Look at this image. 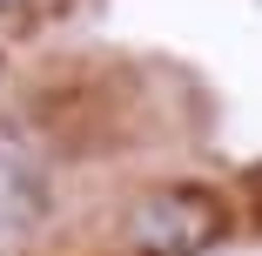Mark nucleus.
Returning <instances> with one entry per match:
<instances>
[{
	"label": "nucleus",
	"mask_w": 262,
	"mask_h": 256,
	"mask_svg": "<svg viewBox=\"0 0 262 256\" xmlns=\"http://www.w3.org/2000/svg\"><path fill=\"white\" fill-rule=\"evenodd\" d=\"M229 236V202L202 182H155L121 209L128 256H208Z\"/></svg>",
	"instance_id": "obj_1"
},
{
	"label": "nucleus",
	"mask_w": 262,
	"mask_h": 256,
	"mask_svg": "<svg viewBox=\"0 0 262 256\" xmlns=\"http://www.w3.org/2000/svg\"><path fill=\"white\" fill-rule=\"evenodd\" d=\"M40 216H47V182L14 155V148H0V249L34 236Z\"/></svg>",
	"instance_id": "obj_2"
},
{
	"label": "nucleus",
	"mask_w": 262,
	"mask_h": 256,
	"mask_svg": "<svg viewBox=\"0 0 262 256\" xmlns=\"http://www.w3.org/2000/svg\"><path fill=\"white\" fill-rule=\"evenodd\" d=\"M47 7H54V0H0V21H34Z\"/></svg>",
	"instance_id": "obj_3"
}]
</instances>
